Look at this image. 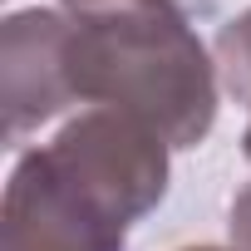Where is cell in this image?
Wrapping results in <instances>:
<instances>
[{"mask_svg": "<svg viewBox=\"0 0 251 251\" xmlns=\"http://www.w3.org/2000/svg\"><path fill=\"white\" fill-rule=\"evenodd\" d=\"M69 45V15L64 10H15L0 30V113H5V138L20 143L40 123L59 118L69 94L64 69Z\"/></svg>", "mask_w": 251, "mask_h": 251, "instance_id": "3", "label": "cell"}, {"mask_svg": "<svg viewBox=\"0 0 251 251\" xmlns=\"http://www.w3.org/2000/svg\"><path fill=\"white\" fill-rule=\"evenodd\" d=\"M143 5H177V0H59L64 15H113V10H143Z\"/></svg>", "mask_w": 251, "mask_h": 251, "instance_id": "5", "label": "cell"}, {"mask_svg": "<svg viewBox=\"0 0 251 251\" xmlns=\"http://www.w3.org/2000/svg\"><path fill=\"white\" fill-rule=\"evenodd\" d=\"M69 94L143 123L168 148H197L217 123V54L197 40L182 5L69 15Z\"/></svg>", "mask_w": 251, "mask_h": 251, "instance_id": "2", "label": "cell"}, {"mask_svg": "<svg viewBox=\"0 0 251 251\" xmlns=\"http://www.w3.org/2000/svg\"><path fill=\"white\" fill-rule=\"evenodd\" d=\"M182 251H231V246H182Z\"/></svg>", "mask_w": 251, "mask_h": 251, "instance_id": "7", "label": "cell"}, {"mask_svg": "<svg viewBox=\"0 0 251 251\" xmlns=\"http://www.w3.org/2000/svg\"><path fill=\"white\" fill-rule=\"evenodd\" d=\"M168 143L113 108H84L30 148L0 202V251H123L168 197Z\"/></svg>", "mask_w": 251, "mask_h": 251, "instance_id": "1", "label": "cell"}, {"mask_svg": "<svg viewBox=\"0 0 251 251\" xmlns=\"http://www.w3.org/2000/svg\"><path fill=\"white\" fill-rule=\"evenodd\" d=\"M231 251H251V182L231 197Z\"/></svg>", "mask_w": 251, "mask_h": 251, "instance_id": "6", "label": "cell"}, {"mask_svg": "<svg viewBox=\"0 0 251 251\" xmlns=\"http://www.w3.org/2000/svg\"><path fill=\"white\" fill-rule=\"evenodd\" d=\"M212 54H217L222 89H226L236 103H246V113H251V10H241L231 25H222ZM241 153L251 158V118H246V133H241Z\"/></svg>", "mask_w": 251, "mask_h": 251, "instance_id": "4", "label": "cell"}]
</instances>
